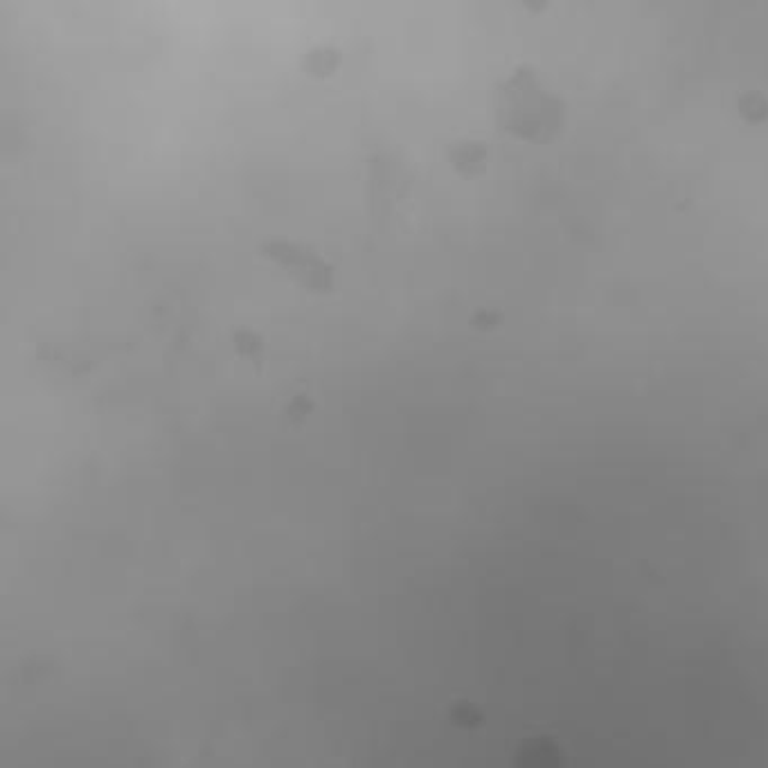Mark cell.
Instances as JSON below:
<instances>
[{
  "label": "cell",
  "mask_w": 768,
  "mask_h": 768,
  "mask_svg": "<svg viewBox=\"0 0 768 768\" xmlns=\"http://www.w3.org/2000/svg\"><path fill=\"white\" fill-rule=\"evenodd\" d=\"M233 343H235V352L255 363L257 370H262V363H264V338L257 334V332H251V330H240L233 334Z\"/></svg>",
  "instance_id": "cell-6"
},
{
  "label": "cell",
  "mask_w": 768,
  "mask_h": 768,
  "mask_svg": "<svg viewBox=\"0 0 768 768\" xmlns=\"http://www.w3.org/2000/svg\"><path fill=\"white\" fill-rule=\"evenodd\" d=\"M408 174L402 165H395V161H378L374 163V174H372V203H374V214L378 223H386L388 219L395 216L400 210V203L406 201L408 196Z\"/></svg>",
  "instance_id": "cell-3"
},
{
  "label": "cell",
  "mask_w": 768,
  "mask_h": 768,
  "mask_svg": "<svg viewBox=\"0 0 768 768\" xmlns=\"http://www.w3.org/2000/svg\"><path fill=\"white\" fill-rule=\"evenodd\" d=\"M312 413H314V400L306 397V395L293 397L284 408V415L291 424H302Z\"/></svg>",
  "instance_id": "cell-7"
},
{
  "label": "cell",
  "mask_w": 768,
  "mask_h": 768,
  "mask_svg": "<svg viewBox=\"0 0 768 768\" xmlns=\"http://www.w3.org/2000/svg\"><path fill=\"white\" fill-rule=\"evenodd\" d=\"M498 316L496 314H487V312H483V314H478L476 319H474V325L478 327V330H494L496 325H498Z\"/></svg>",
  "instance_id": "cell-8"
},
{
  "label": "cell",
  "mask_w": 768,
  "mask_h": 768,
  "mask_svg": "<svg viewBox=\"0 0 768 768\" xmlns=\"http://www.w3.org/2000/svg\"><path fill=\"white\" fill-rule=\"evenodd\" d=\"M501 124L523 140H550L564 124V104L544 89L527 65L516 68L498 89Z\"/></svg>",
  "instance_id": "cell-1"
},
{
  "label": "cell",
  "mask_w": 768,
  "mask_h": 768,
  "mask_svg": "<svg viewBox=\"0 0 768 768\" xmlns=\"http://www.w3.org/2000/svg\"><path fill=\"white\" fill-rule=\"evenodd\" d=\"M451 161L457 172L465 176H476L487 168V146L476 140L459 142L451 149Z\"/></svg>",
  "instance_id": "cell-4"
},
{
  "label": "cell",
  "mask_w": 768,
  "mask_h": 768,
  "mask_svg": "<svg viewBox=\"0 0 768 768\" xmlns=\"http://www.w3.org/2000/svg\"><path fill=\"white\" fill-rule=\"evenodd\" d=\"M341 63V54L336 48L332 46H316L310 52L304 54L302 59V68L314 74V77H330L338 70Z\"/></svg>",
  "instance_id": "cell-5"
},
{
  "label": "cell",
  "mask_w": 768,
  "mask_h": 768,
  "mask_svg": "<svg viewBox=\"0 0 768 768\" xmlns=\"http://www.w3.org/2000/svg\"><path fill=\"white\" fill-rule=\"evenodd\" d=\"M262 255L275 262L277 266H282L286 273H291V277L304 291L325 295V293H332L336 286L334 266L325 262L310 246H302L297 242H286V240H275L262 246Z\"/></svg>",
  "instance_id": "cell-2"
}]
</instances>
